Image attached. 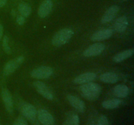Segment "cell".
<instances>
[{"label": "cell", "mask_w": 134, "mask_h": 125, "mask_svg": "<svg viewBox=\"0 0 134 125\" xmlns=\"http://www.w3.org/2000/svg\"><path fill=\"white\" fill-rule=\"evenodd\" d=\"M80 91L85 98L88 100H94L99 96L102 89L98 83L89 82L81 85Z\"/></svg>", "instance_id": "1"}, {"label": "cell", "mask_w": 134, "mask_h": 125, "mask_svg": "<svg viewBox=\"0 0 134 125\" xmlns=\"http://www.w3.org/2000/svg\"><path fill=\"white\" fill-rule=\"evenodd\" d=\"M73 35V31L69 28H64L58 31L52 39V44L55 46H61L69 41Z\"/></svg>", "instance_id": "2"}, {"label": "cell", "mask_w": 134, "mask_h": 125, "mask_svg": "<svg viewBox=\"0 0 134 125\" xmlns=\"http://www.w3.org/2000/svg\"><path fill=\"white\" fill-rule=\"evenodd\" d=\"M24 61V57L19 56L10 60L6 63L3 68V74L4 76H9L13 74L15 70L20 66Z\"/></svg>", "instance_id": "3"}, {"label": "cell", "mask_w": 134, "mask_h": 125, "mask_svg": "<svg viewBox=\"0 0 134 125\" xmlns=\"http://www.w3.org/2000/svg\"><path fill=\"white\" fill-rule=\"evenodd\" d=\"M53 74V69L50 66H41L34 69L31 72V76L36 79H47Z\"/></svg>", "instance_id": "4"}, {"label": "cell", "mask_w": 134, "mask_h": 125, "mask_svg": "<svg viewBox=\"0 0 134 125\" xmlns=\"http://www.w3.org/2000/svg\"><path fill=\"white\" fill-rule=\"evenodd\" d=\"M20 111L22 114L30 121H34L36 119L37 111L35 107L29 103H23L20 106Z\"/></svg>", "instance_id": "5"}, {"label": "cell", "mask_w": 134, "mask_h": 125, "mask_svg": "<svg viewBox=\"0 0 134 125\" xmlns=\"http://www.w3.org/2000/svg\"><path fill=\"white\" fill-rule=\"evenodd\" d=\"M34 86L36 91L40 94L41 96L49 100H53L54 95L49 87L43 82L37 81L34 83Z\"/></svg>", "instance_id": "6"}, {"label": "cell", "mask_w": 134, "mask_h": 125, "mask_svg": "<svg viewBox=\"0 0 134 125\" xmlns=\"http://www.w3.org/2000/svg\"><path fill=\"white\" fill-rule=\"evenodd\" d=\"M105 48V46L102 43H95V44H92L87 49H85V52H83V55L86 57L99 55L104 51Z\"/></svg>", "instance_id": "7"}, {"label": "cell", "mask_w": 134, "mask_h": 125, "mask_svg": "<svg viewBox=\"0 0 134 125\" xmlns=\"http://www.w3.org/2000/svg\"><path fill=\"white\" fill-rule=\"evenodd\" d=\"M39 122L43 125H54V118L52 114L44 109H41L37 113Z\"/></svg>", "instance_id": "8"}, {"label": "cell", "mask_w": 134, "mask_h": 125, "mask_svg": "<svg viewBox=\"0 0 134 125\" xmlns=\"http://www.w3.org/2000/svg\"><path fill=\"white\" fill-rule=\"evenodd\" d=\"M1 95L5 109L7 112L11 113L13 111V100L10 91L7 89H3Z\"/></svg>", "instance_id": "9"}, {"label": "cell", "mask_w": 134, "mask_h": 125, "mask_svg": "<svg viewBox=\"0 0 134 125\" xmlns=\"http://www.w3.org/2000/svg\"><path fill=\"white\" fill-rule=\"evenodd\" d=\"M113 31L109 29H103L97 31L92 34L90 39L93 41H102V40L108 39L112 36Z\"/></svg>", "instance_id": "10"}, {"label": "cell", "mask_w": 134, "mask_h": 125, "mask_svg": "<svg viewBox=\"0 0 134 125\" xmlns=\"http://www.w3.org/2000/svg\"><path fill=\"white\" fill-rule=\"evenodd\" d=\"M53 7V3L51 0H44L42 2L38 9V15L40 18H46L51 13Z\"/></svg>", "instance_id": "11"}, {"label": "cell", "mask_w": 134, "mask_h": 125, "mask_svg": "<svg viewBox=\"0 0 134 125\" xmlns=\"http://www.w3.org/2000/svg\"><path fill=\"white\" fill-rule=\"evenodd\" d=\"M68 102L72 107L79 112H83L85 109V104L79 98L72 95H68L67 96Z\"/></svg>", "instance_id": "12"}, {"label": "cell", "mask_w": 134, "mask_h": 125, "mask_svg": "<svg viewBox=\"0 0 134 125\" xmlns=\"http://www.w3.org/2000/svg\"><path fill=\"white\" fill-rule=\"evenodd\" d=\"M119 10V7L116 5H113V6L110 7L102 16L101 22L102 23H107L108 22H111L114 19V18L116 16Z\"/></svg>", "instance_id": "13"}, {"label": "cell", "mask_w": 134, "mask_h": 125, "mask_svg": "<svg viewBox=\"0 0 134 125\" xmlns=\"http://www.w3.org/2000/svg\"><path fill=\"white\" fill-rule=\"evenodd\" d=\"M96 78V74L94 72H85L82 74H80L78 76L76 77L73 82L76 84H85V83L92 82Z\"/></svg>", "instance_id": "14"}, {"label": "cell", "mask_w": 134, "mask_h": 125, "mask_svg": "<svg viewBox=\"0 0 134 125\" xmlns=\"http://www.w3.org/2000/svg\"><path fill=\"white\" fill-rule=\"evenodd\" d=\"M128 21L126 16H122L116 20L115 22V30L118 33H123L128 27Z\"/></svg>", "instance_id": "15"}, {"label": "cell", "mask_w": 134, "mask_h": 125, "mask_svg": "<svg viewBox=\"0 0 134 125\" xmlns=\"http://www.w3.org/2000/svg\"><path fill=\"white\" fill-rule=\"evenodd\" d=\"M99 79L102 82L107 83H115L119 81V77L113 72H105L99 76Z\"/></svg>", "instance_id": "16"}, {"label": "cell", "mask_w": 134, "mask_h": 125, "mask_svg": "<svg viewBox=\"0 0 134 125\" xmlns=\"http://www.w3.org/2000/svg\"><path fill=\"white\" fill-rule=\"evenodd\" d=\"M113 93L119 98H126L129 94V89L126 85H117L113 89Z\"/></svg>", "instance_id": "17"}, {"label": "cell", "mask_w": 134, "mask_h": 125, "mask_svg": "<svg viewBox=\"0 0 134 125\" xmlns=\"http://www.w3.org/2000/svg\"><path fill=\"white\" fill-rule=\"evenodd\" d=\"M134 53V50L133 49H126V50L122 51L119 53H116L113 57V61L116 63H120L126 59L130 58L133 55Z\"/></svg>", "instance_id": "18"}, {"label": "cell", "mask_w": 134, "mask_h": 125, "mask_svg": "<svg viewBox=\"0 0 134 125\" xmlns=\"http://www.w3.org/2000/svg\"><path fill=\"white\" fill-rule=\"evenodd\" d=\"M122 104V101L120 99L115 98L105 100L102 102V106L107 109H112L117 108Z\"/></svg>", "instance_id": "19"}, {"label": "cell", "mask_w": 134, "mask_h": 125, "mask_svg": "<svg viewBox=\"0 0 134 125\" xmlns=\"http://www.w3.org/2000/svg\"><path fill=\"white\" fill-rule=\"evenodd\" d=\"M18 11H19L20 15L23 16L24 17L29 16L31 12V7L29 4L26 3H21L18 5Z\"/></svg>", "instance_id": "20"}, {"label": "cell", "mask_w": 134, "mask_h": 125, "mask_svg": "<svg viewBox=\"0 0 134 125\" xmlns=\"http://www.w3.org/2000/svg\"><path fill=\"white\" fill-rule=\"evenodd\" d=\"M80 119L77 115L73 114L68 116L64 121L63 125H79Z\"/></svg>", "instance_id": "21"}, {"label": "cell", "mask_w": 134, "mask_h": 125, "mask_svg": "<svg viewBox=\"0 0 134 125\" xmlns=\"http://www.w3.org/2000/svg\"><path fill=\"white\" fill-rule=\"evenodd\" d=\"M2 47L4 52L7 54H10L11 53V49L9 46V39L7 36H4L2 41Z\"/></svg>", "instance_id": "22"}, {"label": "cell", "mask_w": 134, "mask_h": 125, "mask_svg": "<svg viewBox=\"0 0 134 125\" xmlns=\"http://www.w3.org/2000/svg\"><path fill=\"white\" fill-rule=\"evenodd\" d=\"M96 125H109L108 118L105 115H101L98 118Z\"/></svg>", "instance_id": "23"}, {"label": "cell", "mask_w": 134, "mask_h": 125, "mask_svg": "<svg viewBox=\"0 0 134 125\" xmlns=\"http://www.w3.org/2000/svg\"><path fill=\"white\" fill-rule=\"evenodd\" d=\"M13 125H28L26 120L22 117H18L14 122Z\"/></svg>", "instance_id": "24"}, {"label": "cell", "mask_w": 134, "mask_h": 125, "mask_svg": "<svg viewBox=\"0 0 134 125\" xmlns=\"http://www.w3.org/2000/svg\"><path fill=\"white\" fill-rule=\"evenodd\" d=\"M16 23H18V25L22 26V25H23L24 23H25V17H24L22 15L18 16L16 17Z\"/></svg>", "instance_id": "25"}, {"label": "cell", "mask_w": 134, "mask_h": 125, "mask_svg": "<svg viewBox=\"0 0 134 125\" xmlns=\"http://www.w3.org/2000/svg\"><path fill=\"white\" fill-rule=\"evenodd\" d=\"M7 0H0V8L3 7L6 4Z\"/></svg>", "instance_id": "26"}, {"label": "cell", "mask_w": 134, "mask_h": 125, "mask_svg": "<svg viewBox=\"0 0 134 125\" xmlns=\"http://www.w3.org/2000/svg\"><path fill=\"white\" fill-rule=\"evenodd\" d=\"M3 28L2 25L0 23V40L3 37Z\"/></svg>", "instance_id": "27"}, {"label": "cell", "mask_w": 134, "mask_h": 125, "mask_svg": "<svg viewBox=\"0 0 134 125\" xmlns=\"http://www.w3.org/2000/svg\"><path fill=\"white\" fill-rule=\"evenodd\" d=\"M90 125H94V124H90Z\"/></svg>", "instance_id": "28"}, {"label": "cell", "mask_w": 134, "mask_h": 125, "mask_svg": "<svg viewBox=\"0 0 134 125\" xmlns=\"http://www.w3.org/2000/svg\"><path fill=\"white\" fill-rule=\"evenodd\" d=\"M0 125H1V124H0Z\"/></svg>", "instance_id": "29"}]
</instances>
